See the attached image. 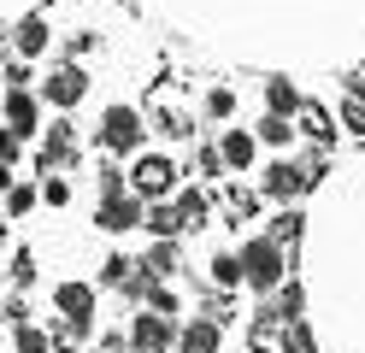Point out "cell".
<instances>
[{"mask_svg": "<svg viewBox=\"0 0 365 353\" xmlns=\"http://www.w3.org/2000/svg\"><path fill=\"white\" fill-rule=\"evenodd\" d=\"M242 277H247L254 295H277L289 282V253H283L277 235H254V242L242 247Z\"/></svg>", "mask_w": 365, "mask_h": 353, "instance_id": "obj_1", "label": "cell"}, {"mask_svg": "<svg viewBox=\"0 0 365 353\" xmlns=\"http://www.w3.org/2000/svg\"><path fill=\"white\" fill-rule=\"evenodd\" d=\"M142 135H148V124H142V112H135V106H106L101 112V148L106 153H135V148H142Z\"/></svg>", "mask_w": 365, "mask_h": 353, "instance_id": "obj_2", "label": "cell"}, {"mask_svg": "<svg viewBox=\"0 0 365 353\" xmlns=\"http://www.w3.org/2000/svg\"><path fill=\"white\" fill-rule=\"evenodd\" d=\"M171 342H177L171 312L148 306V312H135V318H130V347H135V353H171Z\"/></svg>", "mask_w": 365, "mask_h": 353, "instance_id": "obj_3", "label": "cell"}, {"mask_svg": "<svg viewBox=\"0 0 365 353\" xmlns=\"http://www.w3.org/2000/svg\"><path fill=\"white\" fill-rule=\"evenodd\" d=\"M130 188L142 200H165L171 188H177V165L165 153H142V159H135V171H130Z\"/></svg>", "mask_w": 365, "mask_h": 353, "instance_id": "obj_4", "label": "cell"}, {"mask_svg": "<svg viewBox=\"0 0 365 353\" xmlns=\"http://www.w3.org/2000/svg\"><path fill=\"white\" fill-rule=\"evenodd\" d=\"M83 148H77V124H48L41 130V153H36V171H65V165H77Z\"/></svg>", "mask_w": 365, "mask_h": 353, "instance_id": "obj_5", "label": "cell"}, {"mask_svg": "<svg viewBox=\"0 0 365 353\" xmlns=\"http://www.w3.org/2000/svg\"><path fill=\"white\" fill-rule=\"evenodd\" d=\"M142 218H148V206H142V195H135V188H124V195H101V212H95V224H101L106 235L142 230Z\"/></svg>", "mask_w": 365, "mask_h": 353, "instance_id": "obj_6", "label": "cell"}, {"mask_svg": "<svg viewBox=\"0 0 365 353\" xmlns=\"http://www.w3.org/2000/svg\"><path fill=\"white\" fill-rule=\"evenodd\" d=\"M83 94H88L83 65H59V71H48V77H41V101H48V106H59V112L83 106Z\"/></svg>", "mask_w": 365, "mask_h": 353, "instance_id": "obj_7", "label": "cell"}, {"mask_svg": "<svg viewBox=\"0 0 365 353\" xmlns=\"http://www.w3.org/2000/svg\"><path fill=\"white\" fill-rule=\"evenodd\" d=\"M0 112H6V124L24 135V141H30L36 130H48V124H41V101L30 94V83H12V88H6V101H0Z\"/></svg>", "mask_w": 365, "mask_h": 353, "instance_id": "obj_8", "label": "cell"}, {"mask_svg": "<svg viewBox=\"0 0 365 353\" xmlns=\"http://www.w3.org/2000/svg\"><path fill=\"white\" fill-rule=\"evenodd\" d=\"M259 188H265V200H294V195H307V171H301V159H271L265 165V177H259Z\"/></svg>", "mask_w": 365, "mask_h": 353, "instance_id": "obj_9", "label": "cell"}, {"mask_svg": "<svg viewBox=\"0 0 365 353\" xmlns=\"http://www.w3.org/2000/svg\"><path fill=\"white\" fill-rule=\"evenodd\" d=\"M53 306H59L71 324L95 329V282H59V289H53Z\"/></svg>", "mask_w": 365, "mask_h": 353, "instance_id": "obj_10", "label": "cell"}, {"mask_svg": "<svg viewBox=\"0 0 365 353\" xmlns=\"http://www.w3.org/2000/svg\"><path fill=\"white\" fill-rule=\"evenodd\" d=\"M218 347H224V318H212V312L177 329V353H218Z\"/></svg>", "mask_w": 365, "mask_h": 353, "instance_id": "obj_11", "label": "cell"}, {"mask_svg": "<svg viewBox=\"0 0 365 353\" xmlns=\"http://www.w3.org/2000/svg\"><path fill=\"white\" fill-rule=\"evenodd\" d=\"M218 153H224V171H254L259 135H254V130H224V135H218Z\"/></svg>", "mask_w": 365, "mask_h": 353, "instance_id": "obj_12", "label": "cell"}, {"mask_svg": "<svg viewBox=\"0 0 365 353\" xmlns=\"http://www.w3.org/2000/svg\"><path fill=\"white\" fill-rule=\"evenodd\" d=\"M48 18H41V12H30V18H18L12 24V47H18V59H41V53H48Z\"/></svg>", "mask_w": 365, "mask_h": 353, "instance_id": "obj_13", "label": "cell"}, {"mask_svg": "<svg viewBox=\"0 0 365 353\" xmlns=\"http://www.w3.org/2000/svg\"><path fill=\"white\" fill-rule=\"evenodd\" d=\"M171 200H177V212H182V224H189V230H207V224H212V195H207V188L182 183Z\"/></svg>", "mask_w": 365, "mask_h": 353, "instance_id": "obj_14", "label": "cell"}, {"mask_svg": "<svg viewBox=\"0 0 365 353\" xmlns=\"http://www.w3.org/2000/svg\"><path fill=\"white\" fill-rule=\"evenodd\" d=\"M294 130H301L307 141H318V148H330V141H336V118L318 106V101H307L301 112H294Z\"/></svg>", "mask_w": 365, "mask_h": 353, "instance_id": "obj_15", "label": "cell"}, {"mask_svg": "<svg viewBox=\"0 0 365 353\" xmlns=\"http://www.w3.org/2000/svg\"><path fill=\"white\" fill-rule=\"evenodd\" d=\"M142 230H153V235H182L189 224H182V212H177V200L165 195V200H148V218H142Z\"/></svg>", "mask_w": 365, "mask_h": 353, "instance_id": "obj_16", "label": "cell"}, {"mask_svg": "<svg viewBox=\"0 0 365 353\" xmlns=\"http://www.w3.org/2000/svg\"><path fill=\"white\" fill-rule=\"evenodd\" d=\"M307 101H301V88H294L289 77H265V112H283V118H294Z\"/></svg>", "mask_w": 365, "mask_h": 353, "instance_id": "obj_17", "label": "cell"}, {"mask_svg": "<svg viewBox=\"0 0 365 353\" xmlns=\"http://www.w3.org/2000/svg\"><path fill=\"white\" fill-rule=\"evenodd\" d=\"M153 130H159V135H171V141H189V135H195V118L182 112V106H171V101H159Z\"/></svg>", "mask_w": 365, "mask_h": 353, "instance_id": "obj_18", "label": "cell"}, {"mask_svg": "<svg viewBox=\"0 0 365 353\" xmlns=\"http://www.w3.org/2000/svg\"><path fill=\"white\" fill-rule=\"evenodd\" d=\"M142 265H148L153 277H177V265H182L177 235H153V247H148V259H142Z\"/></svg>", "mask_w": 365, "mask_h": 353, "instance_id": "obj_19", "label": "cell"}, {"mask_svg": "<svg viewBox=\"0 0 365 353\" xmlns=\"http://www.w3.org/2000/svg\"><path fill=\"white\" fill-rule=\"evenodd\" d=\"M207 277H212V289H224V295H230V289H242V253H212L207 259Z\"/></svg>", "mask_w": 365, "mask_h": 353, "instance_id": "obj_20", "label": "cell"}, {"mask_svg": "<svg viewBox=\"0 0 365 353\" xmlns=\"http://www.w3.org/2000/svg\"><path fill=\"white\" fill-rule=\"evenodd\" d=\"M254 135L265 141V148H289V141L301 135V130H294V118H283V112H265L259 124H254Z\"/></svg>", "mask_w": 365, "mask_h": 353, "instance_id": "obj_21", "label": "cell"}, {"mask_svg": "<svg viewBox=\"0 0 365 353\" xmlns=\"http://www.w3.org/2000/svg\"><path fill=\"white\" fill-rule=\"evenodd\" d=\"M277 342H283L277 353H318V336H312V324H307V318H289Z\"/></svg>", "mask_w": 365, "mask_h": 353, "instance_id": "obj_22", "label": "cell"}, {"mask_svg": "<svg viewBox=\"0 0 365 353\" xmlns=\"http://www.w3.org/2000/svg\"><path fill=\"white\" fill-rule=\"evenodd\" d=\"M130 277H135V259L130 253H106L101 259V289H124Z\"/></svg>", "mask_w": 365, "mask_h": 353, "instance_id": "obj_23", "label": "cell"}, {"mask_svg": "<svg viewBox=\"0 0 365 353\" xmlns=\"http://www.w3.org/2000/svg\"><path fill=\"white\" fill-rule=\"evenodd\" d=\"M301 230H307V218H301V212H294V206H283L277 212V218H271L265 224V235H277V242L289 247V242H301Z\"/></svg>", "mask_w": 365, "mask_h": 353, "instance_id": "obj_24", "label": "cell"}, {"mask_svg": "<svg viewBox=\"0 0 365 353\" xmlns=\"http://www.w3.org/2000/svg\"><path fill=\"white\" fill-rule=\"evenodd\" d=\"M341 130L365 135V88H359V83H348V101H341Z\"/></svg>", "mask_w": 365, "mask_h": 353, "instance_id": "obj_25", "label": "cell"}, {"mask_svg": "<svg viewBox=\"0 0 365 353\" xmlns=\"http://www.w3.org/2000/svg\"><path fill=\"white\" fill-rule=\"evenodd\" d=\"M41 206V188H30V183H12L6 188V212L12 218H24V212H36Z\"/></svg>", "mask_w": 365, "mask_h": 353, "instance_id": "obj_26", "label": "cell"}, {"mask_svg": "<svg viewBox=\"0 0 365 353\" xmlns=\"http://www.w3.org/2000/svg\"><path fill=\"white\" fill-rule=\"evenodd\" d=\"M277 312H283V324L289 318H307V289H301V282H283V289H277Z\"/></svg>", "mask_w": 365, "mask_h": 353, "instance_id": "obj_27", "label": "cell"}, {"mask_svg": "<svg viewBox=\"0 0 365 353\" xmlns=\"http://www.w3.org/2000/svg\"><path fill=\"white\" fill-rule=\"evenodd\" d=\"M207 118H212V124L236 118V88H207Z\"/></svg>", "mask_w": 365, "mask_h": 353, "instance_id": "obj_28", "label": "cell"}, {"mask_svg": "<svg viewBox=\"0 0 365 353\" xmlns=\"http://www.w3.org/2000/svg\"><path fill=\"white\" fill-rule=\"evenodd\" d=\"M195 171H200V177H218V171H224V153H218V141H200V153H195Z\"/></svg>", "mask_w": 365, "mask_h": 353, "instance_id": "obj_29", "label": "cell"}, {"mask_svg": "<svg viewBox=\"0 0 365 353\" xmlns=\"http://www.w3.org/2000/svg\"><path fill=\"white\" fill-rule=\"evenodd\" d=\"M41 206H71V177H48L41 183Z\"/></svg>", "mask_w": 365, "mask_h": 353, "instance_id": "obj_30", "label": "cell"}, {"mask_svg": "<svg viewBox=\"0 0 365 353\" xmlns=\"http://www.w3.org/2000/svg\"><path fill=\"white\" fill-rule=\"evenodd\" d=\"M95 183H101V195H124V188H130V177H124V171H118L112 159H106L101 171H95Z\"/></svg>", "mask_w": 365, "mask_h": 353, "instance_id": "obj_31", "label": "cell"}, {"mask_svg": "<svg viewBox=\"0 0 365 353\" xmlns=\"http://www.w3.org/2000/svg\"><path fill=\"white\" fill-rule=\"evenodd\" d=\"M36 277H41V265H36V253L24 247V253H18V259H12V282H18V289H30V282H36Z\"/></svg>", "mask_w": 365, "mask_h": 353, "instance_id": "obj_32", "label": "cell"}, {"mask_svg": "<svg viewBox=\"0 0 365 353\" xmlns=\"http://www.w3.org/2000/svg\"><path fill=\"white\" fill-rule=\"evenodd\" d=\"M18 353H48L53 347V336H41V329H30V324H18V342H12Z\"/></svg>", "mask_w": 365, "mask_h": 353, "instance_id": "obj_33", "label": "cell"}, {"mask_svg": "<svg viewBox=\"0 0 365 353\" xmlns=\"http://www.w3.org/2000/svg\"><path fill=\"white\" fill-rule=\"evenodd\" d=\"M0 159H6V165H18V159H24V135H18L12 124H0Z\"/></svg>", "mask_w": 365, "mask_h": 353, "instance_id": "obj_34", "label": "cell"}, {"mask_svg": "<svg viewBox=\"0 0 365 353\" xmlns=\"http://www.w3.org/2000/svg\"><path fill=\"white\" fill-rule=\"evenodd\" d=\"M148 306H159V312H177V289H165V277L148 289Z\"/></svg>", "mask_w": 365, "mask_h": 353, "instance_id": "obj_35", "label": "cell"}, {"mask_svg": "<svg viewBox=\"0 0 365 353\" xmlns=\"http://www.w3.org/2000/svg\"><path fill=\"white\" fill-rule=\"evenodd\" d=\"M301 171H307V188H318V183H324V171H330V165H324V153H307V159H301Z\"/></svg>", "mask_w": 365, "mask_h": 353, "instance_id": "obj_36", "label": "cell"}, {"mask_svg": "<svg viewBox=\"0 0 365 353\" xmlns=\"http://www.w3.org/2000/svg\"><path fill=\"white\" fill-rule=\"evenodd\" d=\"M0 318H6V324H12V329H18V324H24V318H30V306H24V300H18V295H12V300H6V306H0Z\"/></svg>", "mask_w": 365, "mask_h": 353, "instance_id": "obj_37", "label": "cell"}, {"mask_svg": "<svg viewBox=\"0 0 365 353\" xmlns=\"http://www.w3.org/2000/svg\"><path fill=\"white\" fill-rule=\"evenodd\" d=\"M6 41H12V30H0V53H6Z\"/></svg>", "mask_w": 365, "mask_h": 353, "instance_id": "obj_38", "label": "cell"}, {"mask_svg": "<svg viewBox=\"0 0 365 353\" xmlns=\"http://www.w3.org/2000/svg\"><path fill=\"white\" fill-rule=\"evenodd\" d=\"M0 247H6V224H0Z\"/></svg>", "mask_w": 365, "mask_h": 353, "instance_id": "obj_39", "label": "cell"}, {"mask_svg": "<svg viewBox=\"0 0 365 353\" xmlns=\"http://www.w3.org/2000/svg\"><path fill=\"white\" fill-rule=\"evenodd\" d=\"M88 353H112V347H88Z\"/></svg>", "mask_w": 365, "mask_h": 353, "instance_id": "obj_40", "label": "cell"}, {"mask_svg": "<svg viewBox=\"0 0 365 353\" xmlns=\"http://www.w3.org/2000/svg\"><path fill=\"white\" fill-rule=\"evenodd\" d=\"M254 353H271V347H254Z\"/></svg>", "mask_w": 365, "mask_h": 353, "instance_id": "obj_41", "label": "cell"}, {"mask_svg": "<svg viewBox=\"0 0 365 353\" xmlns=\"http://www.w3.org/2000/svg\"><path fill=\"white\" fill-rule=\"evenodd\" d=\"M0 101H6V94H0Z\"/></svg>", "mask_w": 365, "mask_h": 353, "instance_id": "obj_42", "label": "cell"}]
</instances>
